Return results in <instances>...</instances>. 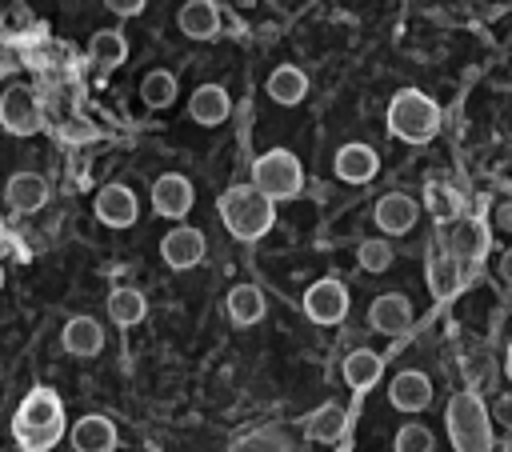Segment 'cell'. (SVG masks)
Returning <instances> with one entry per match:
<instances>
[{
  "instance_id": "obj_16",
  "label": "cell",
  "mask_w": 512,
  "mask_h": 452,
  "mask_svg": "<svg viewBox=\"0 0 512 452\" xmlns=\"http://www.w3.org/2000/svg\"><path fill=\"white\" fill-rule=\"evenodd\" d=\"M4 200L16 212H36V208L48 204V180L36 176V172H12L8 184H4Z\"/></svg>"
},
{
  "instance_id": "obj_27",
  "label": "cell",
  "mask_w": 512,
  "mask_h": 452,
  "mask_svg": "<svg viewBox=\"0 0 512 452\" xmlns=\"http://www.w3.org/2000/svg\"><path fill=\"white\" fill-rule=\"evenodd\" d=\"M88 56H92V64L100 68V72H108V68H116V64H124V56H128V44H124V36L120 32H96L92 40H88Z\"/></svg>"
},
{
  "instance_id": "obj_26",
  "label": "cell",
  "mask_w": 512,
  "mask_h": 452,
  "mask_svg": "<svg viewBox=\"0 0 512 452\" xmlns=\"http://www.w3.org/2000/svg\"><path fill=\"white\" fill-rule=\"evenodd\" d=\"M144 312H148V300H144L140 288H112V292H108V316H112L120 328L140 324Z\"/></svg>"
},
{
  "instance_id": "obj_28",
  "label": "cell",
  "mask_w": 512,
  "mask_h": 452,
  "mask_svg": "<svg viewBox=\"0 0 512 452\" xmlns=\"http://www.w3.org/2000/svg\"><path fill=\"white\" fill-rule=\"evenodd\" d=\"M140 100H144L148 108H168V104L176 100V76L164 72V68L148 72V76L140 80Z\"/></svg>"
},
{
  "instance_id": "obj_32",
  "label": "cell",
  "mask_w": 512,
  "mask_h": 452,
  "mask_svg": "<svg viewBox=\"0 0 512 452\" xmlns=\"http://www.w3.org/2000/svg\"><path fill=\"white\" fill-rule=\"evenodd\" d=\"M392 448H396V452H432L436 440H432V428H424V424H404V428L396 432Z\"/></svg>"
},
{
  "instance_id": "obj_33",
  "label": "cell",
  "mask_w": 512,
  "mask_h": 452,
  "mask_svg": "<svg viewBox=\"0 0 512 452\" xmlns=\"http://www.w3.org/2000/svg\"><path fill=\"white\" fill-rule=\"evenodd\" d=\"M60 140H64V144H88V140H96V128H92L88 120L72 116V120L60 124Z\"/></svg>"
},
{
  "instance_id": "obj_5",
  "label": "cell",
  "mask_w": 512,
  "mask_h": 452,
  "mask_svg": "<svg viewBox=\"0 0 512 452\" xmlns=\"http://www.w3.org/2000/svg\"><path fill=\"white\" fill-rule=\"evenodd\" d=\"M40 124H44V116H40L36 92L28 84L4 88V96H0V128L12 132V136H36Z\"/></svg>"
},
{
  "instance_id": "obj_3",
  "label": "cell",
  "mask_w": 512,
  "mask_h": 452,
  "mask_svg": "<svg viewBox=\"0 0 512 452\" xmlns=\"http://www.w3.org/2000/svg\"><path fill=\"white\" fill-rule=\"evenodd\" d=\"M444 424H448V436H452V448H456V452H488V448H492L488 408H484L472 392H460V396L448 400Z\"/></svg>"
},
{
  "instance_id": "obj_30",
  "label": "cell",
  "mask_w": 512,
  "mask_h": 452,
  "mask_svg": "<svg viewBox=\"0 0 512 452\" xmlns=\"http://www.w3.org/2000/svg\"><path fill=\"white\" fill-rule=\"evenodd\" d=\"M424 204H428V212H432L436 220H456V212H460V196H456L448 184H428Z\"/></svg>"
},
{
  "instance_id": "obj_11",
  "label": "cell",
  "mask_w": 512,
  "mask_h": 452,
  "mask_svg": "<svg viewBox=\"0 0 512 452\" xmlns=\"http://www.w3.org/2000/svg\"><path fill=\"white\" fill-rule=\"evenodd\" d=\"M388 404L400 408V412H420V408H428V404H432V380H428L424 372H416V368L396 372L392 384H388Z\"/></svg>"
},
{
  "instance_id": "obj_29",
  "label": "cell",
  "mask_w": 512,
  "mask_h": 452,
  "mask_svg": "<svg viewBox=\"0 0 512 452\" xmlns=\"http://www.w3.org/2000/svg\"><path fill=\"white\" fill-rule=\"evenodd\" d=\"M356 264H360L364 272H372V276L384 272V268L392 264V244H388V240H376V236H372V240H360V248H356Z\"/></svg>"
},
{
  "instance_id": "obj_7",
  "label": "cell",
  "mask_w": 512,
  "mask_h": 452,
  "mask_svg": "<svg viewBox=\"0 0 512 452\" xmlns=\"http://www.w3.org/2000/svg\"><path fill=\"white\" fill-rule=\"evenodd\" d=\"M192 204H196V188H192L188 176H180V172H164V176L152 184V208H156V216L180 220V216L192 212Z\"/></svg>"
},
{
  "instance_id": "obj_15",
  "label": "cell",
  "mask_w": 512,
  "mask_h": 452,
  "mask_svg": "<svg viewBox=\"0 0 512 452\" xmlns=\"http://www.w3.org/2000/svg\"><path fill=\"white\" fill-rule=\"evenodd\" d=\"M376 172H380V156H376L368 144L352 140V144H344V148L336 152V176H340L344 184H368Z\"/></svg>"
},
{
  "instance_id": "obj_1",
  "label": "cell",
  "mask_w": 512,
  "mask_h": 452,
  "mask_svg": "<svg viewBox=\"0 0 512 452\" xmlns=\"http://www.w3.org/2000/svg\"><path fill=\"white\" fill-rule=\"evenodd\" d=\"M216 208H220L224 228L236 240H260L276 224V208H272V200L256 184H232V188H224L220 200H216Z\"/></svg>"
},
{
  "instance_id": "obj_25",
  "label": "cell",
  "mask_w": 512,
  "mask_h": 452,
  "mask_svg": "<svg viewBox=\"0 0 512 452\" xmlns=\"http://www.w3.org/2000/svg\"><path fill=\"white\" fill-rule=\"evenodd\" d=\"M484 248H488V240H484V228H480L476 220H464V224H456V228L444 236V252H452L460 264H464V260H476Z\"/></svg>"
},
{
  "instance_id": "obj_20",
  "label": "cell",
  "mask_w": 512,
  "mask_h": 452,
  "mask_svg": "<svg viewBox=\"0 0 512 452\" xmlns=\"http://www.w3.org/2000/svg\"><path fill=\"white\" fill-rule=\"evenodd\" d=\"M460 284H464V264H460L452 252L428 256V292H432V296L448 300V296L460 292Z\"/></svg>"
},
{
  "instance_id": "obj_18",
  "label": "cell",
  "mask_w": 512,
  "mask_h": 452,
  "mask_svg": "<svg viewBox=\"0 0 512 452\" xmlns=\"http://www.w3.org/2000/svg\"><path fill=\"white\" fill-rule=\"evenodd\" d=\"M228 112H232V100H228V92H224L220 84H200V88L192 92V100H188V116H192L196 124H204V128L224 124Z\"/></svg>"
},
{
  "instance_id": "obj_17",
  "label": "cell",
  "mask_w": 512,
  "mask_h": 452,
  "mask_svg": "<svg viewBox=\"0 0 512 452\" xmlns=\"http://www.w3.org/2000/svg\"><path fill=\"white\" fill-rule=\"evenodd\" d=\"M176 24H180V32L192 36V40H212V36L220 32V8H216L212 0H188V4H180Z\"/></svg>"
},
{
  "instance_id": "obj_2",
  "label": "cell",
  "mask_w": 512,
  "mask_h": 452,
  "mask_svg": "<svg viewBox=\"0 0 512 452\" xmlns=\"http://www.w3.org/2000/svg\"><path fill=\"white\" fill-rule=\"evenodd\" d=\"M388 132L404 144H428L440 132V108L424 92L400 88L388 104Z\"/></svg>"
},
{
  "instance_id": "obj_38",
  "label": "cell",
  "mask_w": 512,
  "mask_h": 452,
  "mask_svg": "<svg viewBox=\"0 0 512 452\" xmlns=\"http://www.w3.org/2000/svg\"><path fill=\"white\" fill-rule=\"evenodd\" d=\"M504 372H508V380H512V344H508V356H504Z\"/></svg>"
},
{
  "instance_id": "obj_39",
  "label": "cell",
  "mask_w": 512,
  "mask_h": 452,
  "mask_svg": "<svg viewBox=\"0 0 512 452\" xmlns=\"http://www.w3.org/2000/svg\"><path fill=\"white\" fill-rule=\"evenodd\" d=\"M0 284H4V268H0Z\"/></svg>"
},
{
  "instance_id": "obj_13",
  "label": "cell",
  "mask_w": 512,
  "mask_h": 452,
  "mask_svg": "<svg viewBox=\"0 0 512 452\" xmlns=\"http://www.w3.org/2000/svg\"><path fill=\"white\" fill-rule=\"evenodd\" d=\"M368 324H372L376 332H384V336H400V332L412 324V304H408V296H400V292L376 296L372 308H368Z\"/></svg>"
},
{
  "instance_id": "obj_4",
  "label": "cell",
  "mask_w": 512,
  "mask_h": 452,
  "mask_svg": "<svg viewBox=\"0 0 512 452\" xmlns=\"http://www.w3.org/2000/svg\"><path fill=\"white\" fill-rule=\"evenodd\" d=\"M252 184L276 204V200H292V196H300V188H304V168H300V160L288 152V148H272V152H264V156H256V164H252Z\"/></svg>"
},
{
  "instance_id": "obj_6",
  "label": "cell",
  "mask_w": 512,
  "mask_h": 452,
  "mask_svg": "<svg viewBox=\"0 0 512 452\" xmlns=\"http://www.w3.org/2000/svg\"><path fill=\"white\" fill-rule=\"evenodd\" d=\"M304 316L312 324H340L348 316V288L336 280V276H324L316 280L308 292H304Z\"/></svg>"
},
{
  "instance_id": "obj_12",
  "label": "cell",
  "mask_w": 512,
  "mask_h": 452,
  "mask_svg": "<svg viewBox=\"0 0 512 452\" xmlns=\"http://www.w3.org/2000/svg\"><path fill=\"white\" fill-rule=\"evenodd\" d=\"M376 228L384 232V236H400V232H408L412 224H416V216H420V204L412 200V196H404V192H388V196H380L376 200Z\"/></svg>"
},
{
  "instance_id": "obj_31",
  "label": "cell",
  "mask_w": 512,
  "mask_h": 452,
  "mask_svg": "<svg viewBox=\"0 0 512 452\" xmlns=\"http://www.w3.org/2000/svg\"><path fill=\"white\" fill-rule=\"evenodd\" d=\"M12 432H16V440H20L24 452H48L64 436V428H16V424H12Z\"/></svg>"
},
{
  "instance_id": "obj_10",
  "label": "cell",
  "mask_w": 512,
  "mask_h": 452,
  "mask_svg": "<svg viewBox=\"0 0 512 452\" xmlns=\"http://www.w3.org/2000/svg\"><path fill=\"white\" fill-rule=\"evenodd\" d=\"M12 424L16 428H64V404L52 388H32Z\"/></svg>"
},
{
  "instance_id": "obj_37",
  "label": "cell",
  "mask_w": 512,
  "mask_h": 452,
  "mask_svg": "<svg viewBox=\"0 0 512 452\" xmlns=\"http://www.w3.org/2000/svg\"><path fill=\"white\" fill-rule=\"evenodd\" d=\"M496 224L512 232V204H500V208H496Z\"/></svg>"
},
{
  "instance_id": "obj_9",
  "label": "cell",
  "mask_w": 512,
  "mask_h": 452,
  "mask_svg": "<svg viewBox=\"0 0 512 452\" xmlns=\"http://www.w3.org/2000/svg\"><path fill=\"white\" fill-rule=\"evenodd\" d=\"M96 220L108 224V228H132L136 216H140V204H136V192L124 188V184H104L96 192Z\"/></svg>"
},
{
  "instance_id": "obj_34",
  "label": "cell",
  "mask_w": 512,
  "mask_h": 452,
  "mask_svg": "<svg viewBox=\"0 0 512 452\" xmlns=\"http://www.w3.org/2000/svg\"><path fill=\"white\" fill-rule=\"evenodd\" d=\"M496 420H500L504 428H512V392H500V396H496Z\"/></svg>"
},
{
  "instance_id": "obj_14",
  "label": "cell",
  "mask_w": 512,
  "mask_h": 452,
  "mask_svg": "<svg viewBox=\"0 0 512 452\" xmlns=\"http://www.w3.org/2000/svg\"><path fill=\"white\" fill-rule=\"evenodd\" d=\"M68 440H72L76 452H112V448H116V424H112L108 416L88 412V416H80V420L72 424Z\"/></svg>"
},
{
  "instance_id": "obj_35",
  "label": "cell",
  "mask_w": 512,
  "mask_h": 452,
  "mask_svg": "<svg viewBox=\"0 0 512 452\" xmlns=\"http://www.w3.org/2000/svg\"><path fill=\"white\" fill-rule=\"evenodd\" d=\"M108 8L120 16H136V12H144V0H108Z\"/></svg>"
},
{
  "instance_id": "obj_21",
  "label": "cell",
  "mask_w": 512,
  "mask_h": 452,
  "mask_svg": "<svg viewBox=\"0 0 512 452\" xmlns=\"http://www.w3.org/2000/svg\"><path fill=\"white\" fill-rule=\"evenodd\" d=\"M380 372H384V360H380L372 348H356V352L344 356V384H348L352 392L372 388V384L380 380Z\"/></svg>"
},
{
  "instance_id": "obj_8",
  "label": "cell",
  "mask_w": 512,
  "mask_h": 452,
  "mask_svg": "<svg viewBox=\"0 0 512 452\" xmlns=\"http://www.w3.org/2000/svg\"><path fill=\"white\" fill-rule=\"evenodd\" d=\"M204 252H208V244H204V232L200 228H172L164 240H160V260L168 264V268H176V272H188V268H196L200 260H204Z\"/></svg>"
},
{
  "instance_id": "obj_24",
  "label": "cell",
  "mask_w": 512,
  "mask_h": 452,
  "mask_svg": "<svg viewBox=\"0 0 512 452\" xmlns=\"http://www.w3.org/2000/svg\"><path fill=\"white\" fill-rule=\"evenodd\" d=\"M304 92H308V76H304L296 64L272 68V76H268V96H272L276 104H300Z\"/></svg>"
},
{
  "instance_id": "obj_23",
  "label": "cell",
  "mask_w": 512,
  "mask_h": 452,
  "mask_svg": "<svg viewBox=\"0 0 512 452\" xmlns=\"http://www.w3.org/2000/svg\"><path fill=\"white\" fill-rule=\"evenodd\" d=\"M264 292L256 288V284H236L232 292H228V316H232V324H240V328H248V324H256V320H264Z\"/></svg>"
},
{
  "instance_id": "obj_36",
  "label": "cell",
  "mask_w": 512,
  "mask_h": 452,
  "mask_svg": "<svg viewBox=\"0 0 512 452\" xmlns=\"http://www.w3.org/2000/svg\"><path fill=\"white\" fill-rule=\"evenodd\" d=\"M500 280L512 288V248H504V252H500Z\"/></svg>"
},
{
  "instance_id": "obj_19",
  "label": "cell",
  "mask_w": 512,
  "mask_h": 452,
  "mask_svg": "<svg viewBox=\"0 0 512 452\" xmlns=\"http://www.w3.org/2000/svg\"><path fill=\"white\" fill-rule=\"evenodd\" d=\"M60 340H64V352H72V356H100V348H104V328H100L96 316H72V320L64 324Z\"/></svg>"
},
{
  "instance_id": "obj_22",
  "label": "cell",
  "mask_w": 512,
  "mask_h": 452,
  "mask_svg": "<svg viewBox=\"0 0 512 452\" xmlns=\"http://www.w3.org/2000/svg\"><path fill=\"white\" fill-rule=\"evenodd\" d=\"M344 424H348V416H344L340 404H320L316 412H308L304 436H308V440H320V444H336V440L344 436Z\"/></svg>"
}]
</instances>
